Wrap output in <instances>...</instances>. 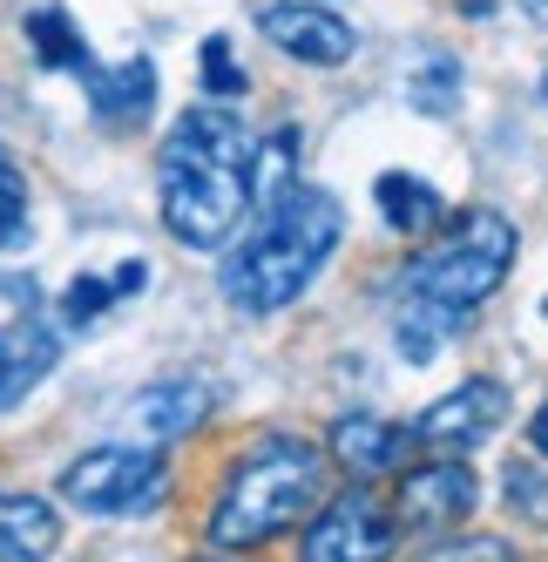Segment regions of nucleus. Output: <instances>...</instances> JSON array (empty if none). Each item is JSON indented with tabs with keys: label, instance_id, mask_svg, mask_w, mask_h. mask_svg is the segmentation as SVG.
<instances>
[{
	"label": "nucleus",
	"instance_id": "obj_14",
	"mask_svg": "<svg viewBox=\"0 0 548 562\" xmlns=\"http://www.w3.org/2000/svg\"><path fill=\"white\" fill-rule=\"evenodd\" d=\"M210 407H217V393H210L204 380H156V386L136 393L129 420H136L149 440H183V434H197V427L210 420Z\"/></svg>",
	"mask_w": 548,
	"mask_h": 562
},
{
	"label": "nucleus",
	"instance_id": "obj_2",
	"mask_svg": "<svg viewBox=\"0 0 548 562\" xmlns=\"http://www.w3.org/2000/svg\"><path fill=\"white\" fill-rule=\"evenodd\" d=\"M339 237H345L339 196L319 190V183H298L285 204L258 211L244 245L224 251V265H217L224 305H238L244 318H271V312L298 305L311 285H319V271L332 265Z\"/></svg>",
	"mask_w": 548,
	"mask_h": 562
},
{
	"label": "nucleus",
	"instance_id": "obj_26",
	"mask_svg": "<svg viewBox=\"0 0 548 562\" xmlns=\"http://www.w3.org/2000/svg\"><path fill=\"white\" fill-rule=\"evenodd\" d=\"M197 562H230V555H197Z\"/></svg>",
	"mask_w": 548,
	"mask_h": 562
},
{
	"label": "nucleus",
	"instance_id": "obj_28",
	"mask_svg": "<svg viewBox=\"0 0 548 562\" xmlns=\"http://www.w3.org/2000/svg\"><path fill=\"white\" fill-rule=\"evenodd\" d=\"M541 312H548V299H541Z\"/></svg>",
	"mask_w": 548,
	"mask_h": 562
},
{
	"label": "nucleus",
	"instance_id": "obj_12",
	"mask_svg": "<svg viewBox=\"0 0 548 562\" xmlns=\"http://www.w3.org/2000/svg\"><path fill=\"white\" fill-rule=\"evenodd\" d=\"M55 352H61V339H55L48 318L21 312V318L0 326V414H14L21 400L55 373Z\"/></svg>",
	"mask_w": 548,
	"mask_h": 562
},
{
	"label": "nucleus",
	"instance_id": "obj_17",
	"mask_svg": "<svg viewBox=\"0 0 548 562\" xmlns=\"http://www.w3.org/2000/svg\"><path fill=\"white\" fill-rule=\"evenodd\" d=\"M21 42H27V55L42 61V68H61V75H89L95 68L89 34L75 27V14L61 8V0H42V8L21 14Z\"/></svg>",
	"mask_w": 548,
	"mask_h": 562
},
{
	"label": "nucleus",
	"instance_id": "obj_27",
	"mask_svg": "<svg viewBox=\"0 0 548 562\" xmlns=\"http://www.w3.org/2000/svg\"><path fill=\"white\" fill-rule=\"evenodd\" d=\"M541 95H548V68H541Z\"/></svg>",
	"mask_w": 548,
	"mask_h": 562
},
{
	"label": "nucleus",
	"instance_id": "obj_9",
	"mask_svg": "<svg viewBox=\"0 0 548 562\" xmlns=\"http://www.w3.org/2000/svg\"><path fill=\"white\" fill-rule=\"evenodd\" d=\"M400 521L426 536H454L467 515L481 508V481L467 468V454H434V461H407L400 474Z\"/></svg>",
	"mask_w": 548,
	"mask_h": 562
},
{
	"label": "nucleus",
	"instance_id": "obj_23",
	"mask_svg": "<svg viewBox=\"0 0 548 562\" xmlns=\"http://www.w3.org/2000/svg\"><path fill=\"white\" fill-rule=\"evenodd\" d=\"M420 562H522V549L507 542V536H441L434 549H426Z\"/></svg>",
	"mask_w": 548,
	"mask_h": 562
},
{
	"label": "nucleus",
	"instance_id": "obj_3",
	"mask_svg": "<svg viewBox=\"0 0 548 562\" xmlns=\"http://www.w3.org/2000/svg\"><path fill=\"white\" fill-rule=\"evenodd\" d=\"M326 461L332 454H319L311 440H292V434H264L258 448H244L210 502V549H258V542L305 529L332 488Z\"/></svg>",
	"mask_w": 548,
	"mask_h": 562
},
{
	"label": "nucleus",
	"instance_id": "obj_16",
	"mask_svg": "<svg viewBox=\"0 0 548 562\" xmlns=\"http://www.w3.org/2000/svg\"><path fill=\"white\" fill-rule=\"evenodd\" d=\"M61 549V515L48 495L0 488V562H42Z\"/></svg>",
	"mask_w": 548,
	"mask_h": 562
},
{
	"label": "nucleus",
	"instance_id": "obj_11",
	"mask_svg": "<svg viewBox=\"0 0 548 562\" xmlns=\"http://www.w3.org/2000/svg\"><path fill=\"white\" fill-rule=\"evenodd\" d=\"M82 89H89V115L102 130H142L149 123V109H156V61L149 55H123V61H95L82 75Z\"/></svg>",
	"mask_w": 548,
	"mask_h": 562
},
{
	"label": "nucleus",
	"instance_id": "obj_5",
	"mask_svg": "<svg viewBox=\"0 0 548 562\" xmlns=\"http://www.w3.org/2000/svg\"><path fill=\"white\" fill-rule=\"evenodd\" d=\"M55 495L82 515H149L170 495V461L156 448H89L55 474Z\"/></svg>",
	"mask_w": 548,
	"mask_h": 562
},
{
	"label": "nucleus",
	"instance_id": "obj_7",
	"mask_svg": "<svg viewBox=\"0 0 548 562\" xmlns=\"http://www.w3.org/2000/svg\"><path fill=\"white\" fill-rule=\"evenodd\" d=\"M507 414H515V393H507L501 380H488V373H475V380H460L454 393H441L434 407H420L413 440L434 448V454H475L481 440L501 434Z\"/></svg>",
	"mask_w": 548,
	"mask_h": 562
},
{
	"label": "nucleus",
	"instance_id": "obj_15",
	"mask_svg": "<svg viewBox=\"0 0 548 562\" xmlns=\"http://www.w3.org/2000/svg\"><path fill=\"white\" fill-rule=\"evenodd\" d=\"M400 89H407V109L447 123V115H460V95H467V61L447 42H420L407 75H400Z\"/></svg>",
	"mask_w": 548,
	"mask_h": 562
},
{
	"label": "nucleus",
	"instance_id": "obj_20",
	"mask_svg": "<svg viewBox=\"0 0 548 562\" xmlns=\"http://www.w3.org/2000/svg\"><path fill=\"white\" fill-rule=\"evenodd\" d=\"M197 75H204V95H210V102H238V95H251V75H244L238 55H230V34H210V42H204Z\"/></svg>",
	"mask_w": 548,
	"mask_h": 562
},
{
	"label": "nucleus",
	"instance_id": "obj_8",
	"mask_svg": "<svg viewBox=\"0 0 548 562\" xmlns=\"http://www.w3.org/2000/svg\"><path fill=\"white\" fill-rule=\"evenodd\" d=\"M251 21L271 48L305 61V68H339V61L359 55V27L339 8H326V0H264Z\"/></svg>",
	"mask_w": 548,
	"mask_h": 562
},
{
	"label": "nucleus",
	"instance_id": "obj_13",
	"mask_svg": "<svg viewBox=\"0 0 548 562\" xmlns=\"http://www.w3.org/2000/svg\"><path fill=\"white\" fill-rule=\"evenodd\" d=\"M373 204H379V217H386V231H400V237H413V245H426L447 217H454V204L426 183V177H413V170H379L373 177Z\"/></svg>",
	"mask_w": 548,
	"mask_h": 562
},
{
	"label": "nucleus",
	"instance_id": "obj_19",
	"mask_svg": "<svg viewBox=\"0 0 548 562\" xmlns=\"http://www.w3.org/2000/svg\"><path fill=\"white\" fill-rule=\"evenodd\" d=\"M501 502L515 521H528V529L548 536V468L541 461H507L501 468Z\"/></svg>",
	"mask_w": 548,
	"mask_h": 562
},
{
	"label": "nucleus",
	"instance_id": "obj_10",
	"mask_svg": "<svg viewBox=\"0 0 548 562\" xmlns=\"http://www.w3.org/2000/svg\"><path fill=\"white\" fill-rule=\"evenodd\" d=\"M413 427H393V420H379V414H339L332 434H326V454L339 474L352 481H379V474H400L413 461Z\"/></svg>",
	"mask_w": 548,
	"mask_h": 562
},
{
	"label": "nucleus",
	"instance_id": "obj_4",
	"mask_svg": "<svg viewBox=\"0 0 548 562\" xmlns=\"http://www.w3.org/2000/svg\"><path fill=\"white\" fill-rule=\"evenodd\" d=\"M515 251H522L515 217L494 211V204H467V211H454V217L420 245V258L400 271V292L441 305V312L475 318V305H488V299L507 285Z\"/></svg>",
	"mask_w": 548,
	"mask_h": 562
},
{
	"label": "nucleus",
	"instance_id": "obj_22",
	"mask_svg": "<svg viewBox=\"0 0 548 562\" xmlns=\"http://www.w3.org/2000/svg\"><path fill=\"white\" fill-rule=\"evenodd\" d=\"M123 299L115 292V278H95V271H82V278H68V292H61V318L75 333H89V326H102V312Z\"/></svg>",
	"mask_w": 548,
	"mask_h": 562
},
{
	"label": "nucleus",
	"instance_id": "obj_21",
	"mask_svg": "<svg viewBox=\"0 0 548 562\" xmlns=\"http://www.w3.org/2000/svg\"><path fill=\"white\" fill-rule=\"evenodd\" d=\"M27 224H34V211H27V177H21L14 156L0 149V251L27 245Z\"/></svg>",
	"mask_w": 548,
	"mask_h": 562
},
{
	"label": "nucleus",
	"instance_id": "obj_18",
	"mask_svg": "<svg viewBox=\"0 0 548 562\" xmlns=\"http://www.w3.org/2000/svg\"><path fill=\"white\" fill-rule=\"evenodd\" d=\"M298 170H305V130L298 123H278L271 136H258V149H251V217L285 204V196L305 183Z\"/></svg>",
	"mask_w": 548,
	"mask_h": 562
},
{
	"label": "nucleus",
	"instance_id": "obj_25",
	"mask_svg": "<svg viewBox=\"0 0 548 562\" xmlns=\"http://www.w3.org/2000/svg\"><path fill=\"white\" fill-rule=\"evenodd\" d=\"M522 8V21H535V27H548V0H515Z\"/></svg>",
	"mask_w": 548,
	"mask_h": 562
},
{
	"label": "nucleus",
	"instance_id": "obj_24",
	"mask_svg": "<svg viewBox=\"0 0 548 562\" xmlns=\"http://www.w3.org/2000/svg\"><path fill=\"white\" fill-rule=\"evenodd\" d=\"M528 448H535V454L548 461V400H541V407L528 414Z\"/></svg>",
	"mask_w": 548,
	"mask_h": 562
},
{
	"label": "nucleus",
	"instance_id": "obj_6",
	"mask_svg": "<svg viewBox=\"0 0 548 562\" xmlns=\"http://www.w3.org/2000/svg\"><path fill=\"white\" fill-rule=\"evenodd\" d=\"M400 508H386L379 495L345 488L332 495L319 515L305 521V542H298V562H393L400 555Z\"/></svg>",
	"mask_w": 548,
	"mask_h": 562
},
{
	"label": "nucleus",
	"instance_id": "obj_1",
	"mask_svg": "<svg viewBox=\"0 0 548 562\" xmlns=\"http://www.w3.org/2000/svg\"><path fill=\"white\" fill-rule=\"evenodd\" d=\"M251 149L238 102H197L183 109L163 149H156V211L163 231L190 251H224L238 224L251 217Z\"/></svg>",
	"mask_w": 548,
	"mask_h": 562
}]
</instances>
